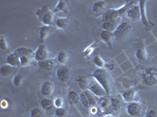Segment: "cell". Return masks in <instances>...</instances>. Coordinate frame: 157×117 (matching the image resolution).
<instances>
[{
  "mask_svg": "<svg viewBox=\"0 0 157 117\" xmlns=\"http://www.w3.org/2000/svg\"><path fill=\"white\" fill-rule=\"evenodd\" d=\"M114 34L113 32L107 31V30H103L101 34V37L106 44L109 45V48H112V44H113V38H114Z\"/></svg>",
  "mask_w": 157,
  "mask_h": 117,
  "instance_id": "15",
  "label": "cell"
},
{
  "mask_svg": "<svg viewBox=\"0 0 157 117\" xmlns=\"http://www.w3.org/2000/svg\"><path fill=\"white\" fill-rule=\"evenodd\" d=\"M136 90L134 89H127L122 94V97H123V100L127 102H133L134 100L136 99Z\"/></svg>",
  "mask_w": 157,
  "mask_h": 117,
  "instance_id": "12",
  "label": "cell"
},
{
  "mask_svg": "<svg viewBox=\"0 0 157 117\" xmlns=\"http://www.w3.org/2000/svg\"><path fill=\"white\" fill-rule=\"evenodd\" d=\"M146 117H157V113L155 110H150L147 112Z\"/></svg>",
  "mask_w": 157,
  "mask_h": 117,
  "instance_id": "39",
  "label": "cell"
},
{
  "mask_svg": "<svg viewBox=\"0 0 157 117\" xmlns=\"http://www.w3.org/2000/svg\"><path fill=\"white\" fill-rule=\"evenodd\" d=\"M68 97L70 102L72 103V104H76L79 101V99H80L79 95L75 91H74V90H70L69 92H68Z\"/></svg>",
  "mask_w": 157,
  "mask_h": 117,
  "instance_id": "25",
  "label": "cell"
},
{
  "mask_svg": "<svg viewBox=\"0 0 157 117\" xmlns=\"http://www.w3.org/2000/svg\"><path fill=\"white\" fill-rule=\"evenodd\" d=\"M54 90V83L50 81H46L43 83L41 87V92L43 95L50 96L53 94Z\"/></svg>",
  "mask_w": 157,
  "mask_h": 117,
  "instance_id": "13",
  "label": "cell"
},
{
  "mask_svg": "<svg viewBox=\"0 0 157 117\" xmlns=\"http://www.w3.org/2000/svg\"><path fill=\"white\" fill-rule=\"evenodd\" d=\"M76 84L78 85V87L82 90H87L88 87V80L86 77L84 76H80V77L77 78L76 80Z\"/></svg>",
  "mask_w": 157,
  "mask_h": 117,
  "instance_id": "19",
  "label": "cell"
},
{
  "mask_svg": "<svg viewBox=\"0 0 157 117\" xmlns=\"http://www.w3.org/2000/svg\"><path fill=\"white\" fill-rule=\"evenodd\" d=\"M118 16H120L119 12H118V9H108L107 11L104 12L102 15V21H108V20H116Z\"/></svg>",
  "mask_w": 157,
  "mask_h": 117,
  "instance_id": "10",
  "label": "cell"
},
{
  "mask_svg": "<svg viewBox=\"0 0 157 117\" xmlns=\"http://www.w3.org/2000/svg\"><path fill=\"white\" fill-rule=\"evenodd\" d=\"M94 49H95L94 44H93V45H91V46L88 47V48H86V50L84 51V55H86V56H90L91 54L93 53V51Z\"/></svg>",
  "mask_w": 157,
  "mask_h": 117,
  "instance_id": "38",
  "label": "cell"
},
{
  "mask_svg": "<svg viewBox=\"0 0 157 117\" xmlns=\"http://www.w3.org/2000/svg\"><path fill=\"white\" fill-rule=\"evenodd\" d=\"M130 29H131V24L130 23V22H123V23L118 25L116 29L113 32V34H114L115 37H122L123 36L127 35L130 30Z\"/></svg>",
  "mask_w": 157,
  "mask_h": 117,
  "instance_id": "4",
  "label": "cell"
},
{
  "mask_svg": "<svg viewBox=\"0 0 157 117\" xmlns=\"http://www.w3.org/2000/svg\"><path fill=\"white\" fill-rule=\"evenodd\" d=\"M13 72V67L10 65H4L0 69V73L2 76H8Z\"/></svg>",
  "mask_w": 157,
  "mask_h": 117,
  "instance_id": "22",
  "label": "cell"
},
{
  "mask_svg": "<svg viewBox=\"0 0 157 117\" xmlns=\"http://www.w3.org/2000/svg\"><path fill=\"white\" fill-rule=\"evenodd\" d=\"M22 80H23V76L21 75H17V76H14L13 78V84H14L16 87H20V86L21 85V83H22Z\"/></svg>",
  "mask_w": 157,
  "mask_h": 117,
  "instance_id": "34",
  "label": "cell"
},
{
  "mask_svg": "<svg viewBox=\"0 0 157 117\" xmlns=\"http://www.w3.org/2000/svg\"><path fill=\"white\" fill-rule=\"evenodd\" d=\"M94 64L98 66V67L100 68L103 67V66L105 65V63L103 59H102L99 55H95L94 58Z\"/></svg>",
  "mask_w": 157,
  "mask_h": 117,
  "instance_id": "32",
  "label": "cell"
},
{
  "mask_svg": "<svg viewBox=\"0 0 157 117\" xmlns=\"http://www.w3.org/2000/svg\"><path fill=\"white\" fill-rule=\"evenodd\" d=\"M55 23L60 29H67L69 26V20L67 18H57Z\"/></svg>",
  "mask_w": 157,
  "mask_h": 117,
  "instance_id": "20",
  "label": "cell"
},
{
  "mask_svg": "<svg viewBox=\"0 0 157 117\" xmlns=\"http://www.w3.org/2000/svg\"><path fill=\"white\" fill-rule=\"evenodd\" d=\"M67 8V1L65 0H60L57 3V6L54 9V10L52 11L53 13H56L60 11H64Z\"/></svg>",
  "mask_w": 157,
  "mask_h": 117,
  "instance_id": "24",
  "label": "cell"
},
{
  "mask_svg": "<svg viewBox=\"0 0 157 117\" xmlns=\"http://www.w3.org/2000/svg\"><path fill=\"white\" fill-rule=\"evenodd\" d=\"M88 117H90V116H88Z\"/></svg>",
  "mask_w": 157,
  "mask_h": 117,
  "instance_id": "43",
  "label": "cell"
},
{
  "mask_svg": "<svg viewBox=\"0 0 157 117\" xmlns=\"http://www.w3.org/2000/svg\"><path fill=\"white\" fill-rule=\"evenodd\" d=\"M141 105L137 102H130L127 107V113L131 116H138L141 113Z\"/></svg>",
  "mask_w": 157,
  "mask_h": 117,
  "instance_id": "7",
  "label": "cell"
},
{
  "mask_svg": "<svg viewBox=\"0 0 157 117\" xmlns=\"http://www.w3.org/2000/svg\"><path fill=\"white\" fill-rule=\"evenodd\" d=\"M97 112H98V109H97V108H95L94 106L92 107V108H91V113L96 114Z\"/></svg>",
  "mask_w": 157,
  "mask_h": 117,
  "instance_id": "41",
  "label": "cell"
},
{
  "mask_svg": "<svg viewBox=\"0 0 157 117\" xmlns=\"http://www.w3.org/2000/svg\"><path fill=\"white\" fill-rule=\"evenodd\" d=\"M136 56L141 61H145L147 58V55L143 49H138L136 52Z\"/></svg>",
  "mask_w": 157,
  "mask_h": 117,
  "instance_id": "31",
  "label": "cell"
},
{
  "mask_svg": "<svg viewBox=\"0 0 157 117\" xmlns=\"http://www.w3.org/2000/svg\"><path fill=\"white\" fill-rule=\"evenodd\" d=\"M20 60H21V66H25L30 63L31 59L29 56H22L20 57Z\"/></svg>",
  "mask_w": 157,
  "mask_h": 117,
  "instance_id": "35",
  "label": "cell"
},
{
  "mask_svg": "<svg viewBox=\"0 0 157 117\" xmlns=\"http://www.w3.org/2000/svg\"><path fill=\"white\" fill-rule=\"evenodd\" d=\"M143 81L148 86H153L157 84V68L155 66H149L142 72Z\"/></svg>",
  "mask_w": 157,
  "mask_h": 117,
  "instance_id": "2",
  "label": "cell"
},
{
  "mask_svg": "<svg viewBox=\"0 0 157 117\" xmlns=\"http://www.w3.org/2000/svg\"><path fill=\"white\" fill-rule=\"evenodd\" d=\"M49 32H50V27L49 26H43V27L40 28L39 30V37L41 39V41H44L45 39L47 38V37L48 36Z\"/></svg>",
  "mask_w": 157,
  "mask_h": 117,
  "instance_id": "26",
  "label": "cell"
},
{
  "mask_svg": "<svg viewBox=\"0 0 157 117\" xmlns=\"http://www.w3.org/2000/svg\"><path fill=\"white\" fill-rule=\"evenodd\" d=\"M56 62L54 59H52V58H47L46 60L41 61V62H39V66L41 69H47V70H50L52 69L55 66Z\"/></svg>",
  "mask_w": 157,
  "mask_h": 117,
  "instance_id": "16",
  "label": "cell"
},
{
  "mask_svg": "<svg viewBox=\"0 0 157 117\" xmlns=\"http://www.w3.org/2000/svg\"><path fill=\"white\" fill-rule=\"evenodd\" d=\"M57 61L58 62L61 64H65L68 61V55L64 51H61L59 52L58 55H57Z\"/></svg>",
  "mask_w": 157,
  "mask_h": 117,
  "instance_id": "29",
  "label": "cell"
},
{
  "mask_svg": "<svg viewBox=\"0 0 157 117\" xmlns=\"http://www.w3.org/2000/svg\"><path fill=\"white\" fill-rule=\"evenodd\" d=\"M93 76L96 79L98 83L105 90L106 94L109 95L111 91V80L105 69L98 68L93 73Z\"/></svg>",
  "mask_w": 157,
  "mask_h": 117,
  "instance_id": "1",
  "label": "cell"
},
{
  "mask_svg": "<svg viewBox=\"0 0 157 117\" xmlns=\"http://www.w3.org/2000/svg\"><path fill=\"white\" fill-rule=\"evenodd\" d=\"M47 58H49V53L47 47L45 46L44 44H39L38 49L35 53V59L37 62H41V61L46 60Z\"/></svg>",
  "mask_w": 157,
  "mask_h": 117,
  "instance_id": "6",
  "label": "cell"
},
{
  "mask_svg": "<svg viewBox=\"0 0 157 117\" xmlns=\"http://www.w3.org/2000/svg\"><path fill=\"white\" fill-rule=\"evenodd\" d=\"M40 105H41L42 108L43 109L47 110V111H50V110L53 108V103H52V101L50 100L47 99V98H44V99L42 100L41 102H40Z\"/></svg>",
  "mask_w": 157,
  "mask_h": 117,
  "instance_id": "27",
  "label": "cell"
},
{
  "mask_svg": "<svg viewBox=\"0 0 157 117\" xmlns=\"http://www.w3.org/2000/svg\"><path fill=\"white\" fill-rule=\"evenodd\" d=\"M36 16H38L40 21L43 22L46 26H50L53 24L54 21V13L50 10L48 5H45L41 9H39L36 12Z\"/></svg>",
  "mask_w": 157,
  "mask_h": 117,
  "instance_id": "3",
  "label": "cell"
},
{
  "mask_svg": "<svg viewBox=\"0 0 157 117\" xmlns=\"http://www.w3.org/2000/svg\"><path fill=\"white\" fill-rule=\"evenodd\" d=\"M54 105L56 106V108H63V106H64V101H63L62 98H58L55 99V101H54Z\"/></svg>",
  "mask_w": 157,
  "mask_h": 117,
  "instance_id": "37",
  "label": "cell"
},
{
  "mask_svg": "<svg viewBox=\"0 0 157 117\" xmlns=\"http://www.w3.org/2000/svg\"><path fill=\"white\" fill-rule=\"evenodd\" d=\"M98 105L101 109L105 112H113V98L102 97L100 100L98 101Z\"/></svg>",
  "mask_w": 157,
  "mask_h": 117,
  "instance_id": "5",
  "label": "cell"
},
{
  "mask_svg": "<svg viewBox=\"0 0 157 117\" xmlns=\"http://www.w3.org/2000/svg\"><path fill=\"white\" fill-rule=\"evenodd\" d=\"M57 76L61 82H66L70 77V69L68 66H62L57 70Z\"/></svg>",
  "mask_w": 157,
  "mask_h": 117,
  "instance_id": "8",
  "label": "cell"
},
{
  "mask_svg": "<svg viewBox=\"0 0 157 117\" xmlns=\"http://www.w3.org/2000/svg\"><path fill=\"white\" fill-rule=\"evenodd\" d=\"M16 52L19 57L22 56H31V55H32L33 53V51L32 49L29 48H25V47H21V48H19L16 50Z\"/></svg>",
  "mask_w": 157,
  "mask_h": 117,
  "instance_id": "21",
  "label": "cell"
},
{
  "mask_svg": "<svg viewBox=\"0 0 157 117\" xmlns=\"http://www.w3.org/2000/svg\"><path fill=\"white\" fill-rule=\"evenodd\" d=\"M0 48L2 50H6L8 48L7 41L4 35L1 36V38H0Z\"/></svg>",
  "mask_w": 157,
  "mask_h": 117,
  "instance_id": "33",
  "label": "cell"
},
{
  "mask_svg": "<svg viewBox=\"0 0 157 117\" xmlns=\"http://www.w3.org/2000/svg\"><path fill=\"white\" fill-rule=\"evenodd\" d=\"M105 117H112V116H111V115H105Z\"/></svg>",
  "mask_w": 157,
  "mask_h": 117,
  "instance_id": "42",
  "label": "cell"
},
{
  "mask_svg": "<svg viewBox=\"0 0 157 117\" xmlns=\"http://www.w3.org/2000/svg\"><path fill=\"white\" fill-rule=\"evenodd\" d=\"M117 26V21L116 20H108V21L103 22L101 27L104 29V30L112 32L113 30H116Z\"/></svg>",
  "mask_w": 157,
  "mask_h": 117,
  "instance_id": "18",
  "label": "cell"
},
{
  "mask_svg": "<svg viewBox=\"0 0 157 117\" xmlns=\"http://www.w3.org/2000/svg\"><path fill=\"white\" fill-rule=\"evenodd\" d=\"M7 106H8L7 101H6V100H3V101H2V108H6Z\"/></svg>",
  "mask_w": 157,
  "mask_h": 117,
  "instance_id": "40",
  "label": "cell"
},
{
  "mask_svg": "<svg viewBox=\"0 0 157 117\" xmlns=\"http://www.w3.org/2000/svg\"><path fill=\"white\" fill-rule=\"evenodd\" d=\"M6 62L8 65H10L13 67H16V66H19L21 65V60H20L19 55L17 54L16 51L13 52V53L8 55L6 57Z\"/></svg>",
  "mask_w": 157,
  "mask_h": 117,
  "instance_id": "11",
  "label": "cell"
},
{
  "mask_svg": "<svg viewBox=\"0 0 157 117\" xmlns=\"http://www.w3.org/2000/svg\"><path fill=\"white\" fill-rule=\"evenodd\" d=\"M107 3L105 1H98L93 5V11L96 14H100L105 11Z\"/></svg>",
  "mask_w": 157,
  "mask_h": 117,
  "instance_id": "17",
  "label": "cell"
},
{
  "mask_svg": "<svg viewBox=\"0 0 157 117\" xmlns=\"http://www.w3.org/2000/svg\"><path fill=\"white\" fill-rule=\"evenodd\" d=\"M67 110L63 108H57L55 110V115L57 117H66L67 116Z\"/></svg>",
  "mask_w": 157,
  "mask_h": 117,
  "instance_id": "30",
  "label": "cell"
},
{
  "mask_svg": "<svg viewBox=\"0 0 157 117\" xmlns=\"http://www.w3.org/2000/svg\"><path fill=\"white\" fill-rule=\"evenodd\" d=\"M127 15L129 18L133 20H136L137 18H139L141 16L140 6H138V5H133V6H131L127 12Z\"/></svg>",
  "mask_w": 157,
  "mask_h": 117,
  "instance_id": "14",
  "label": "cell"
},
{
  "mask_svg": "<svg viewBox=\"0 0 157 117\" xmlns=\"http://www.w3.org/2000/svg\"><path fill=\"white\" fill-rule=\"evenodd\" d=\"M31 117H42V112L39 108H32L31 111Z\"/></svg>",
  "mask_w": 157,
  "mask_h": 117,
  "instance_id": "36",
  "label": "cell"
},
{
  "mask_svg": "<svg viewBox=\"0 0 157 117\" xmlns=\"http://www.w3.org/2000/svg\"><path fill=\"white\" fill-rule=\"evenodd\" d=\"M88 90L90 91L92 94H94L95 96H98L99 98L105 97L106 94L105 90H104L103 87L99 84V83H92L88 87Z\"/></svg>",
  "mask_w": 157,
  "mask_h": 117,
  "instance_id": "9",
  "label": "cell"
},
{
  "mask_svg": "<svg viewBox=\"0 0 157 117\" xmlns=\"http://www.w3.org/2000/svg\"><path fill=\"white\" fill-rule=\"evenodd\" d=\"M79 98H80L81 103H82V104L84 105V106L86 107V108L90 107L89 100H88L87 95H86V91H85V90H83V92L81 93L80 95H79Z\"/></svg>",
  "mask_w": 157,
  "mask_h": 117,
  "instance_id": "28",
  "label": "cell"
},
{
  "mask_svg": "<svg viewBox=\"0 0 157 117\" xmlns=\"http://www.w3.org/2000/svg\"><path fill=\"white\" fill-rule=\"evenodd\" d=\"M145 3H146L145 1H140V9H141V19H142L143 24L146 26V25L148 24V21H147L146 15H145Z\"/></svg>",
  "mask_w": 157,
  "mask_h": 117,
  "instance_id": "23",
  "label": "cell"
}]
</instances>
